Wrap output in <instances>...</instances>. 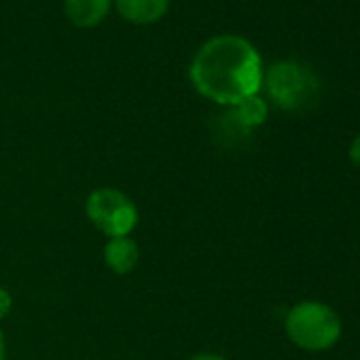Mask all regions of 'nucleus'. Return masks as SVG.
<instances>
[{
  "label": "nucleus",
  "instance_id": "obj_1",
  "mask_svg": "<svg viewBox=\"0 0 360 360\" xmlns=\"http://www.w3.org/2000/svg\"><path fill=\"white\" fill-rule=\"evenodd\" d=\"M189 77L204 98L236 106L259 94L263 85V64L250 41L238 34H221L198 49Z\"/></svg>",
  "mask_w": 360,
  "mask_h": 360
},
{
  "label": "nucleus",
  "instance_id": "obj_2",
  "mask_svg": "<svg viewBox=\"0 0 360 360\" xmlns=\"http://www.w3.org/2000/svg\"><path fill=\"white\" fill-rule=\"evenodd\" d=\"M288 339L305 352L330 349L341 337L339 314L322 301H301L290 307L284 322Z\"/></svg>",
  "mask_w": 360,
  "mask_h": 360
},
{
  "label": "nucleus",
  "instance_id": "obj_3",
  "mask_svg": "<svg viewBox=\"0 0 360 360\" xmlns=\"http://www.w3.org/2000/svg\"><path fill=\"white\" fill-rule=\"evenodd\" d=\"M263 83L271 102L282 110H305L309 108L320 94L318 77L303 64L284 60L274 64Z\"/></svg>",
  "mask_w": 360,
  "mask_h": 360
},
{
  "label": "nucleus",
  "instance_id": "obj_4",
  "mask_svg": "<svg viewBox=\"0 0 360 360\" xmlns=\"http://www.w3.org/2000/svg\"><path fill=\"white\" fill-rule=\"evenodd\" d=\"M85 212L94 227L108 238H125L138 223V210L134 202L110 187L91 191L85 204Z\"/></svg>",
  "mask_w": 360,
  "mask_h": 360
},
{
  "label": "nucleus",
  "instance_id": "obj_5",
  "mask_svg": "<svg viewBox=\"0 0 360 360\" xmlns=\"http://www.w3.org/2000/svg\"><path fill=\"white\" fill-rule=\"evenodd\" d=\"M112 3L121 18L140 26L159 22L169 9V0H112Z\"/></svg>",
  "mask_w": 360,
  "mask_h": 360
},
{
  "label": "nucleus",
  "instance_id": "obj_6",
  "mask_svg": "<svg viewBox=\"0 0 360 360\" xmlns=\"http://www.w3.org/2000/svg\"><path fill=\"white\" fill-rule=\"evenodd\" d=\"M112 0H64V13L77 28L98 26L110 11Z\"/></svg>",
  "mask_w": 360,
  "mask_h": 360
},
{
  "label": "nucleus",
  "instance_id": "obj_7",
  "mask_svg": "<svg viewBox=\"0 0 360 360\" xmlns=\"http://www.w3.org/2000/svg\"><path fill=\"white\" fill-rule=\"evenodd\" d=\"M140 259L138 244L125 236V238H110L104 246V261L115 274H129Z\"/></svg>",
  "mask_w": 360,
  "mask_h": 360
},
{
  "label": "nucleus",
  "instance_id": "obj_8",
  "mask_svg": "<svg viewBox=\"0 0 360 360\" xmlns=\"http://www.w3.org/2000/svg\"><path fill=\"white\" fill-rule=\"evenodd\" d=\"M267 112H269L267 102L259 94L250 96V98H246V100H242L240 104L233 106V119L244 129H252V127L263 125L265 119H267Z\"/></svg>",
  "mask_w": 360,
  "mask_h": 360
},
{
  "label": "nucleus",
  "instance_id": "obj_9",
  "mask_svg": "<svg viewBox=\"0 0 360 360\" xmlns=\"http://www.w3.org/2000/svg\"><path fill=\"white\" fill-rule=\"evenodd\" d=\"M11 305H13V301H11V295H9L7 290L0 288V318H5V316L11 311Z\"/></svg>",
  "mask_w": 360,
  "mask_h": 360
},
{
  "label": "nucleus",
  "instance_id": "obj_10",
  "mask_svg": "<svg viewBox=\"0 0 360 360\" xmlns=\"http://www.w3.org/2000/svg\"><path fill=\"white\" fill-rule=\"evenodd\" d=\"M349 161L356 165V167H360V134L352 140V144H349Z\"/></svg>",
  "mask_w": 360,
  "mask_h": 360
},
{
  "label": "nucleus",
  "instance_id": "obj_11",
  "mask_svg": "<svg viewBox=\"0 0 360 360\" xmlns=\"http://www.w3.org/2000/svg\"><path fill=\"white\" fill-rule=\"evenodd\" d=\"M189 360H227V358H223V356H219V354H208V352H204V354H195V356L189 358Z\"/></svg>",
  "mask_w": 360,
  "mask_h": 360
},
{
  "label": "nucleus",
  "instance_id": "obj_12",
  "mask_svg": "<svg viewBox=\"0 0 360 360\" xmlns=\"http://www.w3.org/2000/svg\"><path fill=\"white\" fill-rule=\"evenodd\" d=\"M0 360H5V339H3V330H0Z\"/></svg>",
  "mask_w": 360,
  "mask_h": 360
}]
</instances>
